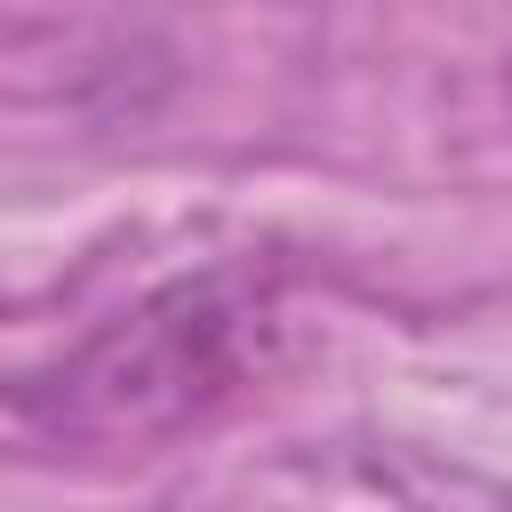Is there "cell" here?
Segmentation results:
<instances>
[{"label":"cell","instance_id":"6da1fadb","mask_svg":"<svg viewBox=\"0 0 512 512\" xmlns=\"http://www.w3.org/2000/svg\"><path fill=\"white\" fill-rule=\"evenodd\" d=\"M296 360V304L248 264H208L144 288L128 312L88 328L48 376L24 384L32 424L56 440H168L192 432Z\"/></svg>","mask_w":512,"mask_h":512}]
</instances>
